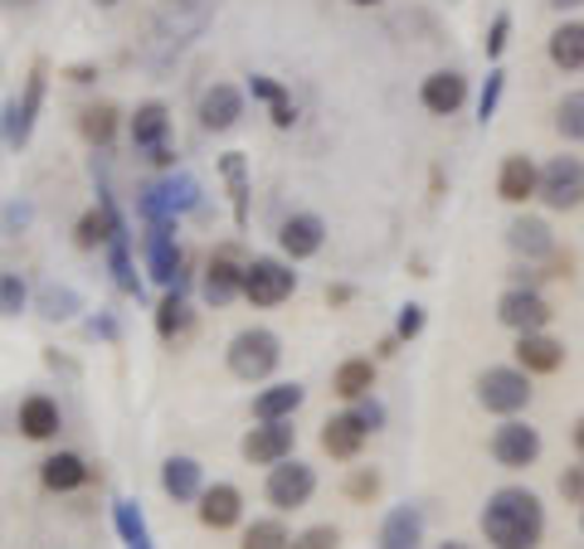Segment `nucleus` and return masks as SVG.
Instances as JSON below:
<instances>
[{"label": "nucleus", "mask_w": 584, "mask_h": 549, "mask_svg": "<svg viewBox=\"0 0 584 549\" xmlns=\"http://www.w3.org/2000/svg\"><path fill=\"white\" fill-rule=\"evenodd\" d=\"M278 360H283V346H278L273 331H263V326H253V331H239L229 340V370L239 374V380H268V374L278 370Z\"/></svg>", "instance_id": "4"}, {"label": "nucleus", "mask_w": 584, "mask_h": 549, "mask_svg": "<svg viewBox=\"0 0 584 549\" xmlns=\"http://www.w3.org/2000/svg\"><path fill=\"white\" fill-rule=\"evenodd\" d=\"M531 374L521 365H492L478 374V404L497 419H517L521 409H531Z\"/></svg>", "instance_id": "2"}, {"label": "nucleus", "mask_w": 584, "mask_h": 549, "mask_svg": "<svg viewBox=\"0 0 584 549\" xmlns=\"http://www.w3.org/2000/svg\"><path fill=\"white\" fill-rule=\"evenodd\" d=\"M502 88H507V73H502V68H492V73H487V88H482V97H478V117H482V122H492V117H497Z\"/></svg>", "instance_id": "37"}, {"label": "nucleus", "mask_w": 584, "mask_h": 549, "mask_svg": "<svg viewBox=\"0 0 584 549\" xmlns=\"http://www.w3.org/2000/svg\"><path fill=\"white\" fill-rule=\"evenodd\" d=\"M292 535L283 530V520H253L249 530H243V545L239 549H288Z\"/></svg>", "instance_id": "32"}, {"label": "nucleus", "mask_w": 584, "mask_h": 549, "mask_svg": "<svg viewBox=\"0 0 584 549\" xmlns=\"http://www.w3.org/2000/svg\"><path fill=\"white\" fill-rule=\"evenodd\" d=\"M20 433L30 437V443H44V437L59 433V404L49 394H30L20 404Z\"/></svg>", "instance_id": "21"}, {"label": "nucleus", "mask_w": 584, "mask_h": 549, "mask_svg": "<svg viewBox=\"0 0 584 549\" xmlns=\"http://www.w3.org/2000/svg\"><path fill=\"white\" fill-rule=\"evenodd\" d=\"M302 409V384H273L253 399V419L259 423H283Z\"/></svg>", "instance_id": "24"}, {"label": "nucleus", "mask_w": 584, "mask_h": 549, "mask_svg": "<svg viewBox=\"0 0 584 549\" xmlns=\"http://www.w3.org/2000/svg\"><path fill=\"white\" fill-rule=\"evenodd\" d=\"M20 307H24V287H20V277H0V312L15 316Z\"/></svg>", "instance_id": "42"}, {"label": "nucleus", "mask_w": 584, "mask_h": 549, "mask_svg": "<svg viewBox=\"0 0 584 549\" xmlns=\"http://www.w3.org/2000/svg\"><path fill=\"white\" fill-rule=\"evenodd\" d=\"M346 496H351V502H375V496H380V472L356 467V472H351V482H346Z\"/></svg>", "instance_id": "35"}, {"label": "nucleus", "mask_w": 584, "mask_h": 549, "mask_svg": "<svg viewBox=\"0 0 584 549\" xmlns=\"http://www.w3.org/2000/svg\"><path fill=\"white\" fill-rule=\"evenodd\" d=\"M492 457H497V467H507V472H526L541 462V429H531L526 419H507L502 429L492 433Z\"/></svg>", "instance_id": "6"}, {"label": "nucleus", "mask_w": 584, "mask_h": 549, "mask_svg": "<svg viewBox=\"0 0 584 549\" xmlns=\"http://www.w3.org/2000/svg\"><path fill=\"white\" fill-rule=\"evenodd\" d=\"M545 54L560 73H584V20H565L551 30L545 40Z\"/></svg>", "instance_id": "17"}, {"label": "nucleus", "mask_w": 584, "mask_h": 549, "mask_svg": "<svg viewBox=\"0 0 584 549\" xmlns=\"http://www.w3.org/2000/svg\"><path fill=\"white\" fill-rule=\"evenodd\" d=\"M166 127H170L166 107L161 103H142L137 117H132V141H137L142 151H156V146H166Z\"/></svg>", "instance_id": "27"}, {"label": "nucleus", "mask_w": 584, "mask_h": 549, "mask_svg": "<svg viewBox=\"0 0 584 549\" xmlns=\"http://www.w3.org/2000/svg\"><path fill=\"white\" fill-rule=\"evenodd\" d=\"M79 127H83V137H88L93 146H107V141H113V131H117V107H113V103H97V107H83V117H79Z\"/></svg>", "instance_id": "31"}, {"label": "nucleus", "mask_w": 584, "mask_h": 549, "mask_svg": "<svg viewBox=\"0 0 584 549\" xmlns=\"http://www.w3.org/2000/svg\"><path fill=\"white\" fill-rule=\"evenodd\" d=\"M180 326H186V302H180V292H170L161 307H156V331L170 340V336L180 331Z\"/></svg>", "instance_id": "34"}, {"label": "nucleus", "mask_w": 584, "mask_h": 549, "mask_svg": "<svg viewBox=\"0 0 584 549\" xmlns=\"http://www.w3.org/2000/svg\"><path fill=\"white\" fill-rule=\"evenodd\" d=\"M146 263H152V277L156 283H176V267H180V253H176V234L170 224H156L152 229V243H146Z\"/></svg>", "instance_id": "25"}, {"label": "nucleus", "mask_w": 584, "mask_h": 549, "mask_svg": "<svg viewBox=\"0 0 584 549\" xmlns=\"http://www.w3.org/2000/svg\"><path fill=\"white\" fill-rule=\"evenodd\" d=\"M560 496H565V506H584V457L560 472Z\"/></svg>", "instance_id": "38"}, {"label": "nucleus", "mask_w": 584, "mask_h": 549, "mask_svg": "<svg viewBox=\"0 0 584 549\" xmlns=\"http://www.w3.org/2000/svg\"><path fill=\"white\" fill-rule=\"evenodd\" d=\"M551 316H555V307L535 287H507L502 302H497V321H502L507 331H517V336L545 331V326H551Z\"/></svg>", "instance_id": "7"}, {"label": "nucleus", "mask_w": 584, "mask_h": 549, "mask_svg": "<svg viewBox=\"0 0 584 549\" xmlns=\"http://www.w3.org/2000/svg\"><path fill=\"white\" fill-rule=\"evenodd\" d=\"M292 447H298V429L283 419V423H259V429H249L243 437V457L259 462V467H273V462L292 457Z\"/></svg>", "instance_id": "9"}, {"label": "nucleus", "mask_w": 584, "mask_h": 549, "mask_svg": "<svg viewBox=\"0 0 584 549\" xmlns=\"http://www.w3.org/2000/svg\"><path fill=\"white\" fill-rule=\"evenodd\" d=\"M351 6H380V0H351Z\"/></svg>", "instance_id": "53"}, {"label": "nucleus", "mask_w": 584, "mask_h": 549, "mask_svg": "<svg viewBox=\"0 0 584 549\" xmlns=\"http://www.w3.org/2000/svg\"><path fill=\"white\" fill-rule=\"evenodd\" d=\"M482 535L492 549H541L545 540V506L526 486H502L482 506Z\"/></svg>", "instance_id": "1"}, {"label": "nucleus", "mask_w": 584, "mask_h": 549, "mask_svg": "<svg viewBox=\"0 0 584 549\" xmlns=\"http://www.w3.org/2000/svg\"><path fill=\"white\" fill-rule=\"evenodd\" d=\"M40 482L49 492H79V486L88 482V467H83V457H73V453H54V457H44Z\"/></svg>", "instance_id": "26"}, {"label": "nucleus", "mask_w": 584, "mask_h": 549, "mask_svg": "<svg viewBox=\"0 0 584 549\" xmlns=\"http://www.w3.org/2000/svg\"><path fill=\"white\" fill-rule=\"evenodd\" d=\"M580 530H584V506H580Z\"/></svg>", "instance_id": "54"}, {"label": "nucleus", "mask_w": 584, "mask_h": 549, "mask_svg": "<svg viewBox=\"0 0 584 549\" xmlns=\"http://www.w3.org/2000/svg\"><path fill=\"white\" fill-rule=\"evenodd\" d=\"M219 170H225V180H229V200H234V224L243 229V224H249V170H243V156L229 151L225 161H219Z\"/></svg>", "instance_id": "29"}, {"label": "nucleus", "mask_w": 584, "mask_h": 549, "mask_svg": "<svg viewBox=\"0 0 584 549\" xmlns=\"http://www.w3.org/2000/svg\"><path fill=\"white\" fill-rule=\"evenodd\" d=\"M507 249L526 263H541V258H555V234L545 219L521 214V219H511V229H507Z\"/></svg>", "instance_id": "12"}, {"label": "nucleus", "mask_w": 584, "mask_h": 549, "mask_svg": "<svg viewBox=\"0 0 584 549\" xmlns=\"http://www.w3.org/2000/svg\"><path fill=\"white\" fill-rule=\"evenodd\" d=\"M535 200L545 204L551 214H570L584 204V161L580 156H551L541 166V190Z\"/></svg>", "instance_id": "3"}, {"label": "nucleus", "mask_w": 584, "mask_h": 549, "mask_svg": "<svg viewBox=\"0 0 584 549\" xmlns=\"http://www.w3.org/2000/svg\"><path fill=\"white\" fill-rule=\"evenodd\" d=\"M507 34H511V15L502 10V15L492 20V30H487V40H482V44H487V54H492V59H497V54H502V49H507Z\"/></svg>", "instance_id": "43"}, {"label": "nucleus", "mask_w": 584, "mask_h": 549, "mask_svg": "<svg viewBox=\"0 0 584 549\" xmlns=\"http://www.w3.org/2000/svg\"><path fill=\"white\" fill-rule=\"evenodd\" d=\"M273 127H292V103L283 97V103H273Z\"/></svg>", "instance_id": "47"}, {"label": "nucleus", "mask_w": 584, "mask_h": 549, "mask_svg": "<svg viewBox=\"0 0 584 549\" xmlns=\"http://www.w3.org/2000/svg\"><path fill=\"white\" fill-rule=\"evenodd\" d=\"M535 190H541V166H535L526 151H511L502 170H497V200L526 204V200H535Z\"/></svg>", "instance_id": "10"}, {"label": "nucleus", "mask_w": 584, "mask_h": 549, "mask_svg": "<svg viewBox=\"0 0 584 549\" xmlns=\"http://www.w3.org/2000/svg\"><path fill=\"white\" fill-rule=\"evenodd\" d=\"M40 97H44V64H34L30 88H24V103L10 107V141H24V137H30L34 113H40Z\"/></svg>", "instance_id": "28"}, {"label": "nucleus", "mask_w": 584, "mask_h": 549, "mask_svg": "<svg viewBox=\"0 0 584 549\" xmlns=\"http://www.w3.org/2000/svg\"><path fill=\"white\" fill-rule=\"evenodd\" d=\"M239 117H243V93L234 83H215V88L200 97V122L210 131H229Z\"/></svg>", "instance_id": "18"}, {"label": "nucleus", "mask_w": 584, "mask_h": 549, "mask_svg": "<svg viewBox=\"0 0 584 549\" xmlns=\"http://www.w3.org/2000/svg\"><path fill=\"white\" fill-rule=\"evenodd\" d=\"M249 88H253V97H263V103H283V97H288V93L273 83V78H253Z\"/></svg>", "instance_id": "46"}, {"label": "nucleus", "mask_w": 584, "mask_h": 549, "mask_svg": "<svg viewBox=\"0 0 584 549\" xmlns=\"http://www.w3.org/2000/svg\"><path fill=\"white\" fill-rule=\"evenodd\" d=\"M565 340H555L551 331H526V336H517V365L526 374H555V370H565Z\"/></svg>", "instance_id": "11"}, {"label": "nucleus", "mask_w": 584, "mask_h": 549, "mask_svg": "<svg viewBox=\"0 0 584 549\" xmlns=\"http://www.w3.org/2000/svg\"><path fill=\"white\" fill-rule=\"evenodd\" d=\"M166 200H170V210H190L195 204V194H200V186H195L190 176H180V180H166Z\"/></svg>", "instance_id": "40"}, {"label": "nucleus", "mask_w": 584, "mask_h": 549, "mask_svg": "<svg viewBox=\"0 0 584 549\" xmlns=\"http://www.w3.org/2000/svg\"><path fill=\"white\" fill-rule=\"evenodd\" d=\"M73 312V297H69V292H54V287H49L44 292V316H69Z\"/></svg>", "instance_id": "45"}, {"label": "nucleus", "mask_w": 584, "mask_h": 549, "mask_svg": "<svg viewBox=\"0 0 584 549\" xmlns=\"http://www.w3.org/2000/svg\"><path fill=\"white\" fill-rule=\"evenodd\" d=\"M288 549H341V530L336 526H307Z\"/></svg>", "instance_id": "36"}, {"label": "nucleus", "mask_w": 584, "mask_h": 549, "mask_svg": "<svg viewBox=\"0 0 584 549\" xmlns=\"http://www.w3.org/2000/svg\"><path fill=\"white\" fill-rule=\"evenodd\" d=\"M298 292V273L278 258H253L243 267V297L253 307H283V302Z\"/></svg>", "instance_id": "5"}, {"label": "nucleus", "mask_w": 584, "mask_h": 549, "mask_svg": "<svg viewBox=\"0 0 584 549\" xmlns=\"http://www.w3.org/2000/svg\"><path fill=\"white\" fill-rule=\"evenodd\" d=\"M239 516H243V496H239V486L215 482V486H205V492H200V526H210V530H229V526H239Z\"/></svg>", "instance_id": "15"}, {"label": "nucleus", "mask_w": 584, "mask_h": 549, "mask_svg": "<svg viewBox=\"0 0 584 549\" xmlns=\"http://www.w3.org/2000/svg\"><path fill=\"white\" fill-rule=\"evenodd\" d=\"M312 492H316V472L307 467V462H288V457L273 462V472H268V486H263L268 506H278V510L307 506Z\"/></svg>", "instance_id": "8"}, {"label": "nucleus", "mask_w": 584, "mask_h": 549, "mask_svg": "<svg viewBox=\"0 0 584 549\" xmlns=\"http://www.w3.org/2000/svg\"><path fill=\"white\" fill-rule=\"evenodd\" d=\"M545 6H551V10H560V15H565V10H580L584 0H545Z\"/></svg>", "instance_id": "51"}, {"label": "nucleus", "mask_w": 584, "mask_h": 549, "mask_svg": "<svg viewBox=\"0 0 584 549\" xmlns=\"http://www.w3.org/2000/svg\"><path fill=\"white\" fill-rule=\"evenodd\" d=\"M380 549H419L424 545V516L414 506H395L380 526Z\"/></svg>", "instance_id": "19"}, {"label": "nucleus", "mask_w": 584, "mask_h": 549, "mask_svg": "<svg viewBox=\"0 0 584 549\" xmlns=\"http://www.w3.org/2000/svg\"><path fill=\"white\" fill-rule=\"evenodd\" d=\"M326 302H336V307L341 302H351V287H326Z\"/></svg>", "instance_id": "50"}, {"label": "nucleus", "mask_w": 584, "mask_h": 549, "mask_svg": "<svg viewBox=\"0 0 584 549\" xmlns=\"http://www.w3.org/2000/svg\"><path fill=\"white\" fill-rule=\"evenodd\" d=\"M278 243H283V253L292 263H302V258H312V253H322L326 224L316 214H292V219H283V229H278Z\"/></svg>", "instance_id": "14"}, {"label": "nucleus", "mask_w": 584, "mask_h": 549, "mask_svg": "<svg viewBox=\"0 0 584 549\" xmlns=\"http://www.w3.org/2000/svg\"><path fill=\"white\" fill-rule=\"evenodd\" d=\"M438 549H468V545H462V540H444V545H438Z\"/></svg>", "instance_id": "52"}, {"label": "nucleus", "mask_w": 584, "mask_h": 549, "mask_svg": "<svg viewBox=\"0 0 584 549\" xmlns=\"http://www.w3.org/2000/svg\"><path fill=\"white\" fill-rule=\"evenodd\" d=\"M113 273H117L122 292H142V283L132 277V263H127V239H113Z\"/></svg>", "instance_id": "39"}, {"label": "nucleus", "mask_w": 584, "mask_h": 549, "mask_svg": "<svg viewBox=\"0 0 584 549\" xmlns=\"http://www.w3.org/2000/svg\"><path fill=\"white\" fill-rule=\"evenodd\" d=\"M356 419H361V423H365V429H371V433H375V429H380V423H385V409H380V404H375V399H371V394H365V399H356Z\"/></svg>", "instance_id": "44"}, {"label": "nucleus", "mask_w": 584, "mask_h": 549, "mask_svg": "<svg viewBox=\"0 0 584 549\" xmlns=\"http://www.w3.org/2000/svg\"><path fill=\"white\" fill-rule=\"evenodd\" d=\"M365 423L356 419V409L351 413H336V419H326L322 423V447L332 453L336 462H351V457H361V447H365Z\"/></svg>", "instance_id": "16"}, {"label": "nucleus", "mask_w": 584, "mask_h": 549, "mask_svg": "<svg viewBox=\"0 0 584 549\" xmlns=\"http://www.w3.org/2000/svg\"><path fill=\"white\" fill-rule=\"evenodd\" d=\"M419 103L429 107L434 117H453L462 103H468V78H462L458 68H438L424 78V88H419Z\"/></svg>", "instance_id": "13"}, {"label": "nucleus", "mask_w": 584, "mask_h": 549, "mask_svg": "<svg viewBox=\"0 0 584 549\" xmlns=\"http://www.w3.org/2000/svg\"><path fill=\"white\" fill-rule=\"evenodd\" d=\"M555 131H560L565 141L584 146V88H570V93L555 103Z\"/></svg>", "instance_id": "30"}, {"label": "nucleus", "mask_w": 584, "mask_h": 549, "mask_svg": "<svg viewBox=\"0 0 584 549\" xmlns=\"http://www.w3.org/2000/svg\"><path fill=\"white\" fill-rule=\"evenodd\" d=\"M161 486H166V496L170 502H200V462H190V457H170L166 467H161Z\"/></svg>", "instance_id": "22"}, {"label": "nucleus", "mask_w": 584, "mask_h": 549, "mask_svg": "<svg viewBox=\"0 0 584 549\" xmlns=\"http://www.w3.org/2000/svg\"><path fill=\"white\" fill-rule=\"evenodd\" d=\"M375 389V365L371 360H341L336 374H332V394L346 399V404H356Z\"/></svg>", "instance_id": "23"}, {"label": "nucleus", "mask_w": 584, "mask_h": 549, "mask_svg": "<svg viewBox=\"0 0 584 549\" xmlns=\"http://www.w3.org/2000/svg\"><path fill=\"white\" fill-rule=\"evenodd\" d=\"M570 443H575V453L584 457V413H580V419H575V429H570Z\"/></svg>", "instance_id": "48"}, {"label": "nucleus", "mask_w": 584, "mask_h": 549, "mask_svg": "<svg viewBox=\"0 0 584 549\" xmlns=\"http://www.w3.org/2000/svg\"><path fill=\"white\" fill-rule=\"evenodd\" d=\"M419 331H424V307H419V302H409V307H399L395 336H399V340H414Z\"/></svg>", "instance_id": "41"}, {"label": "nucleus", "mask_w": 584, "mask_h": 549, "mask_svg": "<svg viewBox=\"0 0 584 549\" xmlns=\"http://www.w3.org/2000/svg\"><path fill=\"white\" fill-rule=\"evenodd\" d=\"M69 78H73V83H93V68L79 64V68H69Z\"/></svg>", "instance_id": "49"}, {"label": "nucleus", "mask_w": 584, "mask_h": 549, "mask_svg": "<svg viewBox=\"0 0 584 549\" xmlns=\"http://www.w3.org/2000/svg\"><path fill=\"white\" fill-rule=\"evenodd\" d=\"M239 292H243V267L229 263V253L210 258V267H205V302L210 307H229Z\"/></svg>", "instance_id": "20"}, {"label": "nucleus", "mask_w": 584, "mask_h": 549, "mask_svg": "<svg viewBox=\"0 0 584 549\" xmlns=\"http://www.w3.org/2000/svg\"><path fill=\"white\" fill-rule=\"evenodd\" d=\"M113 520H117V535L127 540V549H152V540H146V526H142V510L132 502H117L113 506Z\"/></svg>", "instance_id": "33"}]
</instances>
